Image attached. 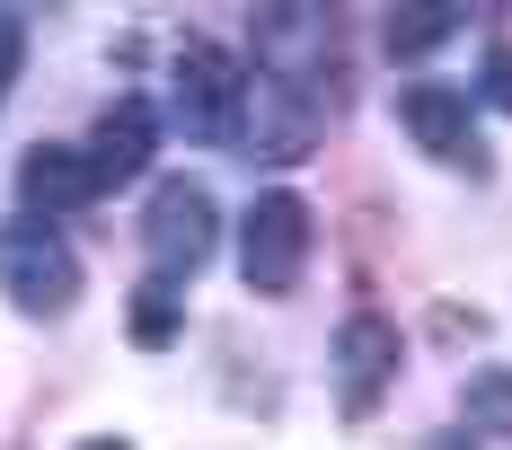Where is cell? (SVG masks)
Segmentation results:
<instances>
[{
	"instance_id": "cell-1",
	"label": "cell",
	"mask_w": 512,
	"mask_h": 450,
	"mask_svg": "<svg viewBox=\"0 0 512 450\" xmlns=\"http://www.w3.org/2000/svg\"><path fill=\"white\" fill-rule=\"evenodd\" d=\"M0 292L18 300L27 318H62L80 300V256H71V239L53 221H36V212L0 221Z\"/></svg>"
},
{
	"instance_id": "cell-2",
	"label": "cell",
	"mask_w": 512,
	"mask_h": 450,
	"mask_svg": "<svg viewBox=\"0 0 512 450\" xmlns=\"http://www.w3.org/2000/svg\"><path fill=\"white\" fill-rule=\"evenodd\" d=\"M239 274H248V292L265 300H283V292H301V274H309V203L301 195H256L248 203V221H239Z\"/></svg>"
},
{
	"instance_id": "cell-3",
	"label": "cell",
	"mask_w": 512,
	"mask_h": 450,
	"mask_svg": "<svg viewBox=\"0 0 512 450\" xmlns=\"http://www.w3.org/2000/svg\"><path fill=\"white\" fill-rule=\"evenodd\" d=\"M212 239H221V212H212V195L195 186V177H159V186H151V212H142L151 274H159V283H186V274L212 256Z\"/></svg>"
},
{
	"instance_id": "cell-4",
	"label": "cell",
	"mask_w": 512,
	"mask_h": 450,
	"mask_svg": "<svg viewBox=\"0 0 512 450\" xmlns=\"http://www.w3.org/2000/svg\"><path fill=\"white\" fill-rule=\"evenodd\" d=\"M177 124H186V142H239V124H248V71L204 36L177 45Z\"/></svg>"
},
{
	"instance_id": "cell-5",
	"label": "cell",
	"mask_w": 512,
	"mask_h": 450,
	"mask_svg": "<svg viewBox=\"0 0 512 450\" xmlns=\"http://www.w3.org/2000/svg\"><path fill=\"white\" fill-rule=\"evenodd\" d=\"M398 124L415 133L424 159H442V168H486L477 106H468V89H451V80H415V89H398Z\"/></svg>"
},
{
	"instance_id": "cell-6",
	"label": "cell",
	"mask_w": 512,
	"mask_h": 450,
	"mask_svg": "<svg viewBox=\"0 0 512 450\" xmlns=\"http://www.w3.org/2000/svg\"><path fill=\"white\" fill-rule=\"evenodd\" d=\"M398 362H407V345H398L389 318H371V309L345 318V327H336V398H345V415H371V406L389 398Z\"/></svg>"
},
{
	"instance_id": "cell-7",
	"label": "cell",
	"mask_w": 512,
	"mask_h": 450,
	"mask_svg": "<svg viewBox=\"0 0 512 450\" xmlns=\"http://www.w3.org/2000/svg\"><path fill=\"white\" fill-rule=\"evenodd\" d=\"M327 45H336L327 9H256V62H265V80H274V89L309 80V71L327 62Z\"/></svg>"
},
{
	"instance_id": "cell-8",
	"label": "cell",
	"mask_w": 512,
	"mask_h": 450,
	"mask_svg": "<svg viewBox=\"0 0 512 450\" xmlns=\"http://www.w3.org/2000/svg\"><path fill=\"white\" fill-rule=\"evenodd\" d=\"M151 150H159V115L142 98H115L98 115V133H89V177H98V195H106V186H124V177H142Z\"/></svg>"
},
{
	"instance_id": "cell-9",
	"label": "cell",
	"mask_w": 512,
	"mask_h": 450,
	"mask_svg": "<svg viewBox=\"0 0 512 450\" xmlns=\"http://www.w3.org/2000/svg\"><path fill=\"white\" fill-rule=\"evenodd\" d=\"M18 195L45 203V212H71V203H98V177H89V150L71 142H36L18 159Z\"/></svg>"
},
{
	"instance_id": "cell-10",
	"label": "cell",
	"mask_w": 512,
	"mask_h": 450,
	"mask_svg": "<svg viewBox=\"0 0 512 450\" xmlns=\"http://www.w3.org/2000/svg\"><path fill=\"white\" fill-rule=\"evenodd\" d=\"M460 18L468 9H451V0H407V9H389V53H433V45H451L460 36Z\"/></svg>"
},
{
	"instance_id": "cell-11",
	"label": "cell",
	"mask_w": 512,
	"mask_h": 450,
	"mask_svg": "<svg viewBox=\"0 0 512 450\" xmlns=\"http://www.w3.org/2000/svg\"><path fill=\"white\" fill-rule=\"evenodd\" d=\"M460 415H468V433H495V442H512V371H468Z\"/></svg>"
},
{
	"instance_id": "cell-12",
	"label": "cell",
	"mask_w": 512,
	"mask_h": 450,
	"mask_svg": "<svg viewBox=\"0 0 512 450\" xmlns=\"http://www.w3.org/2000/svg\"><path fill=\"white\" fill-rule=\"evenodd\" d=\"M177 327H186V300H177V283H142V292H133V345H168V336H177Z\"/></svg>"
},
{
	"instance_id": "cell-13",
	"label": "cell",
	"mask_w": 512,
	"mask_h": 450,
	"mask_svg": "<svg viewBox=\"0 0 512 450\" xmlns=\"http://www.w3.org/2000/svg\"><path fill=\"white\" fill-rule=\"evenodd\" d=\"M18 62H27V18L0 9V106H9V89H18Z\"/></svg>"
},
{
	"instance_id": "cell-14",
	"label": "cell",
	"mask_w": 512,
	"mask_h": 450,
	"mask_svg": "<svg viewBox=\"0 0 512 450\" xmlns=\"http://www.w3.org/2000/svg\"><path fill=\"white\" fill-rule=\"evenodd\" d=\"M477 98L512 115V45H495V53H486V80H477Z\"/></svg>"
},
{
	"instance_id": "cell-15",
	"label": "cell",
	"mask_w": 512,
	"mask_h": 450,
	"mask_svg": "<svg viewBox=\"0 0 512 450\" xmlns=\"http://www.w3.org/2000/svg\"><path fill=\"white\" fill-rule=\"evenodd\" d=\"M424 450H477V442H468V433H433Z\"/></svg>"
},
{
	"instance_id": "cell-16",
	"label": "cell",
	"mask_w": 512,
	"mask_h": 450,
	"mask_svg": "<svg viewBox=\"0 0 512 450\" xmlns=\"http://www.w3.org/2000/svg\"><path fill=\"white\" fill-rule=\"evenodd\" d=\"M80 450H133V442H106V433H98V442H80Z\"/></svg>"
}]
</instances>
